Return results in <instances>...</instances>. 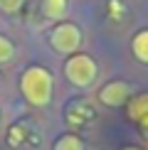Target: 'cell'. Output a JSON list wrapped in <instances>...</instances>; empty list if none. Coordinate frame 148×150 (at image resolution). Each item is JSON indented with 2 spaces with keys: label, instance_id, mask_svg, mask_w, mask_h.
Returning <instances> with one entry per match:
<instances>
[{
  "label": "cell",
  "instance_id": "obj_7",
  "mask_svg": "<svg viewBox=\"0 0 148 150\" xmlns=\"http://www.w3.org/2000/svg\"><path fill=\"white\" fill-rule=\"evenodd\" d=\"M131 49H133V57L138 59V62L148 64V30H141V32H136L133 42H131Z\"/></svg>",
  "mask_w": 148,
  "mask_h": 150
},
{
  "label": "cell",
  "instance_id": "obj_4",
  "mask_svg": "<svg viewBox=\"0 0 148 150\" xmlns=\"http://www.w3.org/2000/svg\"><path fill=\"white\" fill-rule=\"evenodd\" d=\"M128 98H131V86L126 81H109L99 91V101L104 106H111V108H119V106L128 103Z\"/></svg>",
  "mask_w": 148,
  "mask_h": 150
},
{
  "label": "cell",
  "instance_id": "obj_5",
  "mask_svg": "<svg viewBox=\"0 0 148 150\" xmlns=\"http://www.w3.org/2000/svg\"><path fill=\"white\" fill-rule=\"evenodd\" d=\"M128 116L133 118V121H138L141 126L148 130V93H141V96H136L131 103H128Z\"/></svg>",
  "mask_w": 148,
  "mask_h": 150
},
{
  "label": "cell",
  "instance_id": "obj_6",
  "mask_svg": "<svg viewBox=\"0 0 148 150\" xmlns=\"http://www.w3.org/2000/svg\"><path fill=\"white\" fill-rule=\"evenodd\" d=\"M40 5L45 17H49V20H62L69 10V0H40Z\"/></svg>",
  "mask_w": 148,
  "mask_h": 150
},
{
  "label": "cell",
  "instance_id": "obj_8",
  "mask_svg": "<svg viewBox=\"0 0 148 150\" xmlns=\"http://www.w3.org/2000/svg\"><path fill=\"white\" fill-rule=\"evenodd\" d=\"M54 150H84V143L79 135L74 133H64L54 140Z\"/></svg>",
  "mask_w": 148,
  "mask_h": 150
},
{
  "label": "cell",
  "instance_id": "obj_1",
  "mask_svg": "<svg viewBox=\"0 0 148 150\" xmlns=\"http://www.w3.org/2000/svg\"><path fill=\"white\" fill-rule=\"evenodd\" d=\"M20 91L30 106H47L54 93V79L45 67H27L20 76Z\"/></svg>",
  "mask_w": 148,
  "mask_h": 150
},
{
  "label": "cell",
  "instance_id": "obj_3",
  "mask_svg": "<svg viewBox=\"0 0 148 150\" xmlns=\"http://www.w3.org/2000/svg\"><path fill=\"white\" fill-rule=\"evenodd\" d=\"M49 45L57 54H64V57H72V54L79 52L82 47V30L74 22H59L57 27L49 35Z\"/></svg>",
  "mask_w": 148,
  "mask_h": 150
},
{
  "label": "cell",
  "instance_id": "obj_10",
  "mask_svg": "<svg viewBox=\"0 0 148 150\" xmlns=\"http://www.w3.org/2000/svg\"><path fill=\"white\" fill-rule=\"evenodd\" d=\"M25 5V0H0V10L5 12V15H15V12H20Z\"/></svg>",
  "mask_w": 148,
  "mask_h": 150
},
{
  "label": "cell",
  "instance_id": "obj_2",
  "mask_svg": "<svg viewBox=\"0 0 148 150\" xmlns=\"http://www.w3.org/2000/svg\"><path fill=\"white\" fill-rule=\"evenodd\" d=\"M64 74L74 86H82V89L84 86H91L94 79H96V62L89 54L77 52L64 62Z\"/></svg>",
  "mask_w": 148,
  "mask_h": 150
},
{
  "label": "cell",
  "instance_id": "obj_11",
  "mask_svg": "<svg viewBox=\"0 0 148 150\" xmlns=\"http://www.w3.org/2000/svg\"><path fill=\"white\" fill-rule=\"evenodd\" d=\"M121 150H141V148H133V145H128V148H121Z\"/></svg>",
  "mask_w": 148,
  "mask_h": 150
},
{
  "label": "cell",
  "instance_id": "obj_9",
  "mask_svg": "<svg viewBox=\"0 0 148 150\" xmlns=\"http://www.w3.org/2000/svg\"><path fill=\"white\" fill-rule=\"evenodd\" d=\"M12 57H15V45L5 35H0V64H8Z\"/></svg>",
  "mask_w": 148,
  "mask_h": 150
}]
</instances>
